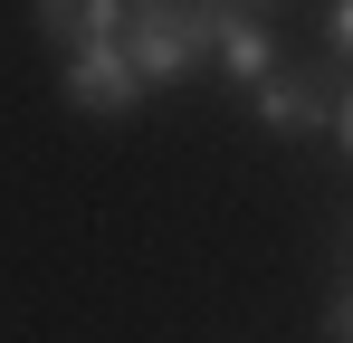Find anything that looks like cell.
I'll use <instances>...</instances> for the list:
<instances>
[{
	"mask_svg": "<svg viewBox=\"0 0 353 343\" xmlns=\"http://www.w3.org/2000/svg\"><path fill=\"white\" fill-rule=\"evenodd\" d=\"M334 96H344V67H334V57H296V67H277L268 86H248V114H258V134L305 143V134L334 124Z\"/></svg>",
	"mask_w": 353,
	"mask_h": 343,
	"instance_id": "6da1fadb",
	"label": "cell"
},
{
	"mask_svg": "<svg viewBox=\"0 0 353 343\" xmlns=\"http://www.w3.org/2000/svg\"><path fill=\"white\" fill-rule=\"evenodd\" d=\"M124 57H134L143 96H153V86H191V76L210 67V19H201V10H134V19H124Z\"/></svg>",
	"mask_w": 353,
	"mask_h": 343,
	"instance_id": "7a4b0ae2",
	"label": "cell"
},
{
	"mask_svg": "<svg viewBox=\"0 0 353 343\" xmlns=\"http://www.w3.org/2000/svg\"><path fill=\"white\" fill-rule=\"evenodd\" d=\"M58 96L77 114H134L143 105V76H134L124 48H77V57H58Z\"/></svg>",
	"mask_w": 353,
	"mask_h": 343,
	"instance_id": "3957f363",
	"label": "cell"
},
{
	"mask_svg": "<svg viewBox=\"0 0 353 343\" xmlns=\"http://www.w3.org/2000/svg\"><path fill=\"white\" fill-rule=\"evenodd\" d=\"M29 19H39V39L58 57H77V48H124V0H29Z\"/></svg>",
	"mask_w": 353,
	"mask_h": 343,
	"instance_id": "277c9868",
	"label": "cell"
},
{
	"mask_svg": "<svg viewBox=\"0 0 353 343\" xmlns=\"http://www.w3.org/2000/svg\"><path fill=\"white\" fill-rule=\"evenodd\" d=\"M210 67L230 76L239 96H248V86H268L287 57H277V29H268V19H248V10H220V19H210Z\"/></svg>",
	"mask_w": 353,
	"mask_h": 343,
	"instance_id": "5b68a950",
	"label": "cell"
},
{
	"mask_svg": "<svg viewBox=\"0 0 353 343\" xmlns=\"http://www.w3.org/2000/svg\"><path fill=\"white\" fill-rule=\"evenodd\" d=\"M325 57L353 67V0H325Z\"/></svg>",
	"mask_w": 353,
	"mask_h": 343,
	"instance_id": "8992f818",
	"label": "cell"
},
{
	"mask_svg": "<svg viewBox=\"0 0 353 343\" xmlns=\"http://www.w3.org/2000/svg\"><path fill=\"white\" fill-rule=\"evenodd\" d=\"M325 343H353V267L334 277V295H325Z\"/></svg>",
	"mask_w": 353,
	"mask_h": 343,
	"instance_id": "52a82bcc",
	"label": "cell"
},
{
	"mask_svg": "<svg viewBox=\"0 0 353 343\" xmlns=\"http://www.w3.org/2000/svg\"><path fill=\"white\" fill-rule=\"evenodd\" d=\"M201 19H220V10H248V19H268V10H287V0H191Z\"/></svg>",
	"mask_w": 353,
	"mask_h": 343,
	"instance_id": "ba28073f",
	"label": "cell"
},
{
	"mask_svg": "<svg viewBox=\"0 0 353 343\" xmlns=\"http://www.w3.org/2000/svg\"><path fill=\"white\" fill-rule=\"evenodd\" d=\"M325 134L344 143V163H353V86H344V96H334V124H325Z\"/></svg>",
	"mask_w": 353,
	"mask_h": 343,
	"instance_id": "9c48e42d",
	"label": "cell"
},
{
	"mask_svg": "<svg viewBox=\"0 0 353 343\" xmlns=\"http://www.w3.org/2000/svg\"><path fill=\"white\" fill-rule=\"evenodd\" d=\"M344 248H353V238H344Z\"/></svg>",
	"mask_w": 353,
	"mask_h": 343,
	"instance_id": "30bf717a",
	"label": "cell"
}]
</instances>
